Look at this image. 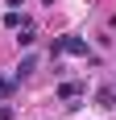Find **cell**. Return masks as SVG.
Here are the masks:
<instances>
[{
    "label": "cell",
    "mask_w": 116,
    "mask_h": 120,
    "mask_svg": "<svg viewBox=\"0 0 116 120\" xmlns=\"http://www.w3.org/2000/svg\"><path fill=\"white\" fill-rule=\"evenodd\" d=\"M95 104H100V108H116V87H104V91H95Z\"/></svg>",
    "instance_id": "obj_3"
},
{
    "label": "cell",
    "mask_w": 116,
    "mask_h": 120,
    "mask_svg": "<svg viewBox=\"0 0 116 120\" xmlns=\"http://www.w3.org/2000/svg\"><path fill=\"white\" fill-rule=\"evenodd\" d=\"M8 4H12V8H21V4H25V0H8Z\"/></svg>",
    "instance_id": "obj_8"
},
{
    "label": "cell",
    "mask_w": 116,
    "mask_h": 120,
    "mask_svg": "<svg viewBox=\"0 0 116 120\" xmlns=\"http://www.w3.org/2000/svg\"><path fill=\"white\" fill-rule=\"evenodd\" d=\"M50 54H75V58H91V62H100L95 54H87V41L83 37H75V33H66V37H54V46H50Z\"/></svg>",
    "instance_id": "obj_1"
},
{
    "label": "cell",
    "mask_w": 116,
    "mask_h": 120,
    "mask_svg": "<svg viewBox=\"0 0 116 120\" xmlns=\"http://www.w3.org/2000/svg\"><path fill=\"white\" fill-rule=\"evenodd\" d=\"M4 25H8V29H17V25H21V12L8 8V12H4Z\"/></svg>",
    "instance_id": "obj_6"
},
{
    "label": "cell",
    "mask_w": 116,
    "mask_h": 120,
    "mask_svg": "<svg viewBox=\"0 0 116 120\" xmlns=\"http://www.w3.org/2000/svg\"><path fill=\"white\" fill-rule=\"evenodd\" d=\"M33 41H37V33H33V21H25V17H21V25H17V46H25V50H29Z\"/></svg>",
    "instance_id": "obj_2"
},
{
    "label": "cell",
    "mask_w": 116,
    "mask_h": 120,
    "mask_svg": "<svg viewBox=\"0 0 116 120\" xmlns=\"http://www.w3.org/2000/svg\"><path fill=\"white\" fill-rule=\"evenodd\" d=\"M58 95H62V99H79L83 87H79V83H62V87H58Z\"/></svg>",
    "instance_id": "obj_4"
},
{
    "label": "cell",
    "mask_w": 116,
    "mask_h": 120,
    "mask_svg": "<svg viewBox=\"0 0 116 120\" xmlns=\"http://www.w3.org/2000/svg\"><path fill=\"white\" fill-rule=\"evenodd\" d=\"M33 66H37L33 58H21V66H17V79H29V75H33Z\"/></svg>",
    "instance_id": "obj_5"
},
{
    "label": "cell",
    "mask_w": 116,
    "mask_h": 120,
    "mask_svg": "<svg viewBox=\"0 0 116 120\" xmlns=\"http://www.w3.org/2000/svg\"><path fill=\"white\" fill-rule=\"evenodd\" d=\"M12 116H17V112H12L8 104H0V120H12Z\"/></svg>",
    "instance_id": "obj_7"
}]
</instances>
